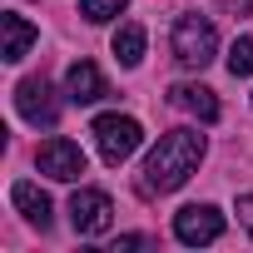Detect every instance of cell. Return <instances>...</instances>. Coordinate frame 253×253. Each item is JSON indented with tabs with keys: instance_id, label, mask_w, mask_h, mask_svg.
I'll list each match as a JSON object with an SVG mask.
<instances>
[{
	"instance_id": "1",
	"label": "cell",
	"mask_w": 253,
	"mask_h": 253,
	"mask_svg": "<svg viewBox=\"0 0 253 253\" xmlns=\"http://www.w3.org/2000/svg\"><path fill=\"white\" fill-rule=\"evenodd\" d=\"M204 149H209V139L199 129H169V134H159V144L144 159L139 189L144 194H174V189H184L194 179V169L204 164Z\"/></svg>"
},
{
	"instance_id": "2",
	"label": "cell",
	"mask_w": 253,
	"mask_h": 253,
	"mask_svg": "<svg viewBox=\"0 0 253 253\" xmlns=\"http://www.w3.org/2000/svg\"><path fill=\"white\" fill-rule=\"evenodd\" d=\"M169 45H174V60H179L184 70H204V65H213V55H218V30H213L209 15H179Z\"/></svg>"
},
{
	"instance_id": "3",
	"label": "cell",
	"mask_w": 253,
	"mask_h": 253,
	"mask_svg": "<svg viewBox=\"0 0 253 253\" xmlns=\"http://www.w3.org/2000/svg\"><path fill=\"white\" fill-rule=\"evenodd\" d=\"M89 134H94V149H99V159H104L109 169H119L124 159L144 144L139 119H129V114H99V119L89 124Z\"/></svg>"
},
{
	"instance_id": "4",
	"label": "cell",
	"mask_w": 253,
	"mask_h": 253,
	"mask_svg": "<svg viewBox=\"0 0 253 253\" xmlns=\"http://www.w3.org/2000/svg\"><path fill=\"white\" fill-rule=\"evenodd\" d=\"M35 169L45 174V179H55V184H75L84 169H89V159H84V149L75 144V139H45L40 144V154H35Z\"/></svg>"
},
{
	"instance_id": "5",
	"label": "cell",
	"mask_w": 253,
	"mask_h": 253,
	"mask_svg": "<svg viewBox=\"0 0 253 253\" xmlns=\"http://www.w3.org/2000/svg\"><path fill=\"white\" fill-rule=\"evenodd\" d=\"M70 223H75L80 238H99V233H109V223H114V204H109V194H104V189H75V199H70Z\"/></svg>"
},
{
	"instance_id": "6",
	"label": "cell",
	"mask_w": 253,
	"mask_h": 253,
	"mask_svg": "<svg viewBox=\"0 0 253 253\" xmlns=\"http://www.w3.org/2000/svg\"><path fill=\"white\" fill-rule=\"evenodd\" d=\"M174 238L184 248H204V243H218L223 238V213L213 204H189L174 213Z\"/></svg>"
},
{
	"instance_id": "7",
	"label": "cell",
	"mask_w": 253,
	"mask_h": 253,
	"mask_svg": "<svg viewBox=\"0 0 253 253\" xmlns=\"http://www.w3.org/2000/svg\"><path fill=\"white\" fill-rule=\"evenodd\" d=\"M15 109H20L25 124H45V129L60 119V99H55V89L45 80H20L15 84Z\"/></svg>"
},
{
	"instance_id": "8",
	"label": "cell",
	"mask_w": 253,
	"mask_h": 253,
	"mask_svg": "<svg viewBox=\"0 0 253 253\" xmlns=\"http://www.w3.org/2000/svg\"><path fill=\"white\" fill-rule=\"evenodd\" d=\"M35 40H40V30H35L25 15H15V10L0 15V60H5V65H20Z\"/></svg>"
},
{
	"instance_id": "9",
	"label": "cell",
	"mask_w": 253,
	"mask_h": 253,
	"mask_svg": "<svg viewBox=\"0 0 253 253\" xmlns=\"http://www.w3.org/2000/svg\"><path fill=\"white\" fill-rule=\"evenodd\" d=\"M65 94H70V104H94V99H104L109 89H104V75H99V65H89V60H75V65L65 70Z\"/></svg>"
},
{
	"instance_id": "10",
	"label": "cell",
	"mask_w": 253,
	"mask_h": 253,
	"mask_svg": "<svg viewBox=\"0 0 253 253\" xmlns=\"http://www.w3.org/2000/svg\"><path fill=\"white\" fill-rule=\"evenodd\" d=\"M10 204H15V209L25 213V223H35L40 233L55 223V204H50V194H45L40 184H30V179H20V184L10 189Z\"/></svg>"
},
{
	"instance_id": "11",
	"label": "cell",
	"mask_w": 253,
	"mask_h": 253,
	"mask_svg": "<svg viewBox=\"0 0 253 253\" xmlns=\"http://www.w3.org/2000/svg\"><path fill=\"white\" fill-rule=\"evenodd\" d=\"M169 104H179V109L199 114L204 124H213V119H218V99H213V89H209V84H174V89H169Z\"/></svg>"
},
{
	"instance_id": "12",
	"label": "cell",
	"mask_w": 253,
	"mask_h": 253,
	"mask_svg": "<svg viewBox=\"0 0 253 253\" xmlns=\"http://www.w3.org/2000/svg\"><path fill=\"white\" fill-rule=\"evenodd\" d=\"M144 40H149V35H144L139 20H124V25L114 30V45H109V50H114V60H119L124 70H134V65L144 60Z\"/></svg>"
},
{
	"instance_id": "13",
	"label": "cell",
	"mask_w": 253,
	"mask_h": 253,
	"mask_svg": "<svg viewBox=\"0 0 253 253\" xmlns=\"http://www.w3.org/2000/svg\"><path fill=\"white\" fill-rule=\"evenodd\" d=\"M124 5H129V0H80V15L89 25H104V20H119Z\"/></svg>"
},
{
	"instance_id": "14",
	"label": "cell",
	"mask_w": 253,
	"mask_h": 253,
	"mask_svg": "<svg viewBox=\"0 0 253 253\" xmlns=\"http://www.w3.org/2000/svg\"><path fill=\"white\" fill-rule=\"evenodd\" d=\"M228 75L233 80H248L253 75V35H243V40L228 45Z\"/></svg>"
},
{
	"instance_id": "15",
	"label": "cell",
	"mask_w": 253,
	"mask_h": 253,
	"mask_svg": "<svg viewBox=\"0 0 253 253\" xmlns=\"http://www.w3.org/2000/svg\"><path fill=\"white\" fill-rule=\"evenodd\" d=\"M233 213H238V223L253 233V194H238V209H233Z\"/></svg>"
}]
</instances>
